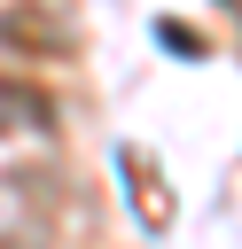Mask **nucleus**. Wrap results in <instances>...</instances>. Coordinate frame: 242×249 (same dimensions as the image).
<instances>
[{
  "instance_id": "f257e3e1",
  "label": "nucleus",
  "mask_w": 242,
  "mask_h": 249,
  "mask_svg": "<svg viewBox=\"0 0 242 249\" xmlns=\"http://www.w3.org/2000/svg\"><path fill=\"white\" fill-rule=\"evenodd\" d=\"M117 171L133 179V202H141V226H172V195H164L156 163H148L141 148H117Z\"/></svg>"
},
{
  "instance_id": "f03ea898",
  "label": "nucleus",
  "mask_w": 242,
  "mask_h": 249,
  "mask_svg": "<svg viewBox=\"0 0 242 249\" xmlns=\"http://www.w3.org/2000/svg\"><path fill=\"white\" fill-rule=\"evenodd\" d=\"M55 124V101L23 78H0V132H47Z\"/></svg>"
},
{
  "instance_id": "7ed1b4c3",
  "label": "nucleus",
  "mask_w": 242,
  "mask_h": 249,
  "mask_svg": "<svg viewBox=\"0 0 242 249\" xmlns=\"http://www.w3.org/2000/svg\"><path fill=\"white\" fill-rule=\"evenodd\" d=\"M156 47H164V54H180V62H203V54H211V47H203V31H187L180 16H156Z\"/></svg>"
}]
</instances>
